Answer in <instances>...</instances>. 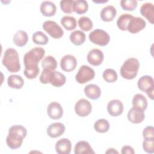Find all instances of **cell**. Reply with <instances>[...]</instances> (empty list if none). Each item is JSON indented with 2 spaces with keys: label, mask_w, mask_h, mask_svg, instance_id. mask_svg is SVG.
Segmentation results:
<instances>
[{
  "label": "cell",
  "mask_w": 154,
  "mask_h": 154,
  "mask_svg": "<svg viewBox=\"0 0 154 154\" xmlns=\"http://www.w3.org/2000/svg\"><path fill=\"white\" fill-rule=\"evenodd\" d=\"M88 38L93 43L101 46L107 45L110 40V36L108 32L101 29H96L91 31Z\"/></svg>",
  "instance_id": "cell-5"
},
{
  "label": "cell",
  "mask_w": 154,
  "mask_h": 154,
  "mask_svg": "<svg viewBox=\"0 0 154 154\" xmlns=\"http://www.w3.org/2000/svg\"><path fill=\"white\" fill-rule=\"evenodd\" d=\"M61 24L67 30L72 31L76 28L77 25L76 19L70 16H64L61 19Z\"/></svg>",
  "instance_id": "cell-29"
},
{
  "label": "cell",
  "mask_w": 154,
  "mask_h": 154,
  "mask_svg": "<svg viewBox=\"0 0 154 154\" xmlns=\"http://www.w3.org/2000/svg\"><path fill=\"white\" fill-rule=\"evenodd\" d=\"M146 26V22L141 17H133L129 22L127 30L132 33L136 34L143 29Z\"/></svg>",
  "instance_id": "cell-12"
},
{
  "label": "cell",
  "mask_w": 154,
  "mask_h": 154,
  "mask_svg": "<svg viewBox=\"0 0 154 154\" xmlns=\"http://www.w3.org/2000/svg\"><path fill=\"white\" fill-rule=\"evenodd\" d=\"M13 42L14 43L19 46L23 47L28 42V36L27 33L23 30H18L13 36Z\"/></svg>",
  "instance_id": "cell-24"
},
{
  "label": "cell",
  "mask_w": 154,
  "mask_h": 154,
  "mask_svg": "<svg viewBox=\"0 0 154 154\" xmlns=\"http://www.w3.org/2000/svg\"><path fill=\"white\" fill-rule=\"evenodd\" d=\"M27 134L26 129L19 125H13L8 129V134L6 137V143L11 149H17L21 147L23 138Z\"/></svg>",
  "instance_id": "cell-1"
},
{
  "label": "cell",
  "mask_w": 154,
  "mask_h": 154,
  "mask_svg": "<svg viewBox=\"0 0 154 154\" xmlns=\"http://www.w3.org/2000/svg\"><path fill=\"white\" fill-rule=\"evenodd\" d=\"M123 104L118 99L110 100L107 104V111L108 114L112 117L120 116L123 111Z\"/></svg>",
  "instance_id": "cell-13"
},
{
  "label": "cell",
  "mask_w": 154,
  "mask_h": 154,
  "mask_svg": "<svg viewBox=\"0 0 154 154\" xmlns=\"http://www.w3.org/2000/svg\"><path fill=\"white\" fill-rule=\"evenodd\" d=\"M133 17L134 16L132 14L128 13H125L120 15L117 20V25L118 28L122 31H126L129 22Z\"/></svg>",
  "instance_id": "cell-28"
},
{
  "label": "cell",
  "mask_w": 154,
  "mask_h": 154,
  "mask_svg": "<svg viewBox=\"0 0 154 154\" xmlns=\"http://www.w3.org/2000/svg\"><path fill=\"white\" fill-rule=\"evenodd\" d=\"M79 27L84 31H90L93 26L92 20L87 16L81 17L78 21Z\"/></svg>",
  "instance_id": "cell-33"
},
{
  "label": "cell",
  "mask_w": 154,
  "mask_h": 154,
  "mask_svg": "<svg viewBox=\"0 0 154 154\" xmlns=\"http://www.w3.org/2000/svg\"><path fill=\"white\" fill-rule=\"evenodd\" d=\"M74 1L73 0H61L60 5L62 11L66 14L72 13L74 11Z\"/></svg>",
  "instance_id": "cell-36"
},
{
  "label": "cell",
  "mask_w": 154,
  "mask_h": 154,
  "mask_svg": "<svg viewBox=\"0 0 154 154\" xmlns=\"http://www.w3.org/2000/svg\"><path fill=\"white\" fill-rule=\"evenodd\" d=\"M143 137L144 140H154V128L152 126H146L143 131Z\"/></svg>",
  "instance_id": "cell-40"
},
{
  "label": "cell",
  "mask_w": 154,
  "mask_h": 154,
  "mask_svg": "<svg viewBox=\"0 0 154 154\" xmlns=\"http://www.w3.org/2000/svg\"><path fill=\"white\" fill-rule=\"evenodd\" d=\"M127 116L128 120L131 123L135 124L140 123L145 118L144 111L139 108L132 106L129 110Z\"/></svg>",
  "instance_id": "cell-14"
},
{
  "label": "cell",
  "mask_w": 154,
  "mask_h": 154,
  "mask_svg": "<svg viewBox=\"0 0 154 154\" xmlns=\"http://www.w3.org/2000/svg\"><path fill=\"white\" fill-rule=\"evenodd\" d=\"M106 153H119V152L114 148H109L105 152Z\"/></svg>",
  "instance_id": "cell-44"
},
{
  "label": "cell",
  "mask_w": 154,
  "mask_h": 154,
  "mask_svg": "<svg viewBox=\"0 0 154 154\" xmlns=\"http://www.w3.org/2000/svg\"><path fill=\"white\" fill-rule=\"evenodd\" d=\"M153 91H154V87H152L150 88H149V90H147L146 93L147 95V96L151 99L152 100L153 99Z\"/></svg>",
  "instance_id": "cell-43"
},
{
  "label": "cell",
  "mask_w": 154,
  "mask_h": 154,
  "mask_svg": "<svg viewBox=\"0 0 154 154\" xmlns=\"http://www.w3.org/2000/svg\"><path fill=\"white\" fill-rule=\"evenodd\" d=\"M55 149L58 154H69L72 149V143L67 138H61L57 141Z\"/></svg>",
  "instance_id": "cell-16"
},
{
  "label": "cell",
  "mask_w": 154,
  "mask_h": 154,
  "mask_svg": "<svg viewBox=\"0 0 154 154\" xmlns=\"http://www.w3.org/2000/svg\"><path fill=\"white\" fill-rule=\"evenodd\" d=\"M102 77L103 79L108 83L116 82L118 78L117 72L112 69H105L102 73Z\"/></svg>",
  "instance_id": "cell-35"
},
{
  "label": "cell",
  "mask_w": 154,
  "mask_h": 154,
  "mask_svg": "<svg viewBox=\"0 0 154 154\" xmlns=\"http://www.w3.org/2000/svg\"><path fill=\"white\" fill-rule=\"evenodd\" d=\"M139 68L140 62L138 59L134 57L128 58L120 67V75L126 79H133L137 76Z\"/></svg>",
  "instance_id": "cell-4"
},
{
  "label": "cell",
  "mask_w": 154,
  "mask_h": 154,
  "mask_svg": "<svg viewBox=\"0 0 154 154\" xmlns=\"http://www.w3.org/2000/svg\"><path fill=\"white\" fill-rule=\"evenodd\" d=\"M88 9V2L85 0H76L74 1V11L78 14H82L87 11Z\"/></svg>",
  "instance_id": "cell-34"
},
{
  "label": "cell",
  "mask_w": 154,
  "mask_h": 154,
  "mask_svg": "<svg viewBox=\"0 0 154 154\" xmlns=\"http://www.w3.org/2000/svg\"><path fill=\"white\" fill-rule=\"evenodd\" d=\"M132 103L133 106L146 110L147 107V100L146 97L140 93H137L133 97Z\"/></svg>",
  "instance_id": "cell-27"
},
{
  "label": "cell",
  "mask_w": 154,
  "mask_h": 154,
  "mask_svg": "<svg viewBox=\"0 0 154 154\" xmlns=\"http://www.w3.org/2000/svg\"><path fill=\"white\" fill-rule=\"evenodd\" d=\"M77 66L76 58L70 54H67L63 57L60 61V67L65 72H72L74 70Z\"/></svg>",
  "instance_id": "cell-9"
},
{
  "label": "cell",
  "mask_w": 154,
  "mask_h": 154,
  "mask_svg": "<svg viewBox=\"0 0 154 154\" xmlns=\"http://www.w3.org/2000/svg\"><path fill=\"white\" fill-rule=\"evenodd\" d=\"M117 14V10L112 5H107L104 7L100 11V16L104 22H111L113 20Z\"/></svg>",
  "instance_id": "cell-21"
},
{
  "label": "cell",
  "mask_w": 154,
  "mask_h": 154,
  "mask_svg": "<svg viewBox=\"0 0 154 154\" xmlns=\"http://www.w3.org/2000/svg\"><path fill=\"white\" fill-rule=\"evenodd\" d=\"M88 62L94 66L100 65L104 59L103 52L98 49H93L90 50L87 56Z\"/></svg>",
  "instance_id": "cell-10"
},
{
  "label": "cell",
  "mask_w": 154,
  "mask_h": 154,
  "mask_svg": "<svg viewBox=\"0 0 154 154\" xmlns=\"http://www.w3.org/2000/svg\"><path fill=\"white\" fill-rule=\"evenodd\" d=\"M41 13L46 17H51L55 15L57 11L55 4L50 1H43L40 7Z\"/></svg>",
  "instance_id": "cell-17"
},
{
  "label": "cell",
  "mask_w": 154,
  "mask_h": 154,
  "mask_svg": "<svg viewBox=\"0 0 154 154\" xmlns=\"http://www.w3.org/2000/svg\"><path fill=\"white\" fill-rule=\"evenodd\" d=\"M66 128L64 124L60 122H55L51 123L47 128L46 132L49 137L51 138H58L62 135L64 131Z\"/></svg>",
  "instance_id": "cell-15"
},
{
  "label": "cell",
  "mask_w": 154,
  "mask_h": 154,
  "mask_svg": "<svg viewBox=\"0 0 154 154\" xmlns=\"http://www.w3.org/2000/svg\"><path fill=\"white\" fill-rule=\"evenodd\" d=\"M141 14L146 17L148 21L153 24L154 23V6L150 2H146L143 4L140 7Z\"/></svg>",
  "instance_id": "cell-18"
},
{
  "label": "cell",
  "mask_w": 154,
  "mask_h": 154,
  "mask_svg": "<svg viewBox=\"0 0 154 154\" xmlns=\"http://www.w3.org/2000/svg\"><path fill=\"white\" fill-rule=\"evenodd\" d=\"M70 42L76 46H80L82 45L85 41V33L80 30H75L70 34Z\"/></svg>",
  "instance_id": "cell-26"
},
{
  "label": "cell",
  "mask_w": 154,
  "mask_h": 154,
  "mask_svg": "<svg viewBox=\"0 0 154 154\" xmlns=\"http://www.w3.org/2000/svg\"><path fill=\"white\" fill-rule=\"evenodd\" d=\"M42 66L43 69L55 70L57 67V62L54 57L48 55L42 60Z\"/></svg>",
  "instance_id": "cell-30"
},
{
  "label": "cell",
  "mask_w": 154,
  "mask_h": 154,
  "mask_svg": "<svg viewBox=\"0 0 154 154\" xmlns=\"http://www.w3.org/2000/svg\"><path fill=\"white\" fill-rule=\"evenodd\" d=\"M121 153L122 154H134L135 153V151L132 147L128 145H126L122 147Z\"/></svg>",
  "instance_id": "cell-42"
},
{
  "label": "cell",
  "mask_w": 154,
  "mask_h": 154,
  "mask_svg": "<svg viewBox=\"0 0 154 154\" xmlns=\"http://www.w3.org/2000/svg\"><path fill=\"white\" fill-rule=\"evenodd\" d=\"M75 154H91L94 153L90 143L86 141H79L75 146Z\"/></svg>",
  "instance_id": "cell-23"
},
{
  "label": "cell",
  "mask_w": 154,
  "mask_h": 154,
  "mask_svg": "<svg viewBox=\"0 0 154 154\" xmlns=\"http://www.w3.org/2000/svg\"><path fill=\"white\" fill-rule=\"evenodd\" d=\"M66 78L64 75L58 71L52 70L49 77V83L55 87H60L65 84Z\"/></svg>",
  "instance_id": "cell-19"
},
{
  "label": "cell",
  "mask_w": 154,
  "mask_h": 154,
  "mask_svg": "<svg viewBox=\"0 0 154 154\" xmlns=\"http://www.w3.org/2000/svg\"><path fill=\"white\" fill-rule=\"evenodd\" d=\"M94 76V70L91 67L87 65H83L80 67L76 74L75 79L79 84H83L93 79Z\"/></svg>",
  "instance_id": "cell-6"
},
{
  "label": "cell",
  "mask_w": 154,
  "mask_h": 154,
  "mask_svg": "<svg viewBox=\"0 0 154 154\" xmlns=\"http://www.w3.org/2000/svg\"><path fill=\"white\" fill-rule=\"evenodd\" d=\"M32 40L35 44L40 45H46L49 42L48 36L40 31H36L32 34Z\"/></svg>",
  "instance_id": "cell-32"
},
{
  "label": "cell",
  "mask_w": 154,
  "mask_h": 154,
  "mask_svg": "<svg viewBox=\"0 0 154 154\" xmlns=\"http://www.w3.org/2000/svg\"><path fill=\"white\" fill-rule=\"evenodd\" d=\"M120 6L126 11H134L137 7V1L135 0H122Z\"/></svg>",
  "instance_id": "cell-37"
},
{
  "label": "cell",
  "mask_w": 154,
  "mask_h": 154,
  "mask_svg": "<svg viewBox=\"0 0 154 154\" xmlns=\"http://www.w3.org/2000/svg\"><path fill=\"white\" fill-rule=\"evenodd\" d=\"M40 72L39 67L35 68V69H24L23 74L25 76V77L28 79H32L35 78L37 75H38Z\"/></svg>",
  "instance_id": "cell-39"
},
{
  "label": "cell",
  "mask_w": 154,
  "mask_h": 154,
  "mask_svg": "<svg viewBox=\"0 0 154 154\" xmlns=\"http://www.w3.org/2000/svg\"><path fill=\"white\" fill-rule=\"evenodd\" d=\"M92 110L91 103L85 99H80L75 103V111L76 114L82 117H84L89 115Z\"/></svg>",
  "instance_id": "cell-8"
},
{
  "label": "cell",
  "mask_w": 154,
  "mask_h": 154,
  "mask_svg": "<svg viewBox=\"0 0 154 154\" xmlns=\"http://www.w3.org/2000/svg\"><path fill=\"white\" fill-rule=\"evenodd\" d=\"M52 71V70H48V69H43V71H42V72L40 75V78H39L40 82L42 84H46L49 83V77H50L51 73Z\"/></svg>",
  "instance_id": "cell-41"
},
{
  "label": "cell",
  "mask_w": 154,
  "mask_h": 154,
  "mask_svg": "<svg viewBox=\"0 0 154 154\" xmlns=\"http://www.w3.org/2000/svg\"><path fill=\"white\" fill-rule=\"evenodd\" d=\"M84 91L85 96L92 100L99 99L101 95V90L100 87L94 84L87 85L84 87Z\"/></svg>",
  "instance_id": "cell-20"
},
{
  "label": "cell",
  "mask_w": 154,
  "mask_h": 154,
  "mask_svg": "<svg viewBox=\"0 0 154 154\" xmlns=\"http://www.w3.org/2000/svg\"><path fill=\"white\" fill-rule=\"evenodd\" d=\"M42 28L51 37L55 39L61 38L64 34L62 28L53 20H46L43 22Z\"/></svg>",
  "instance_id": "cell-7"
},
{
  "label": "cell",
  "mask_w": 154,
  "mask_h": 154,
  "mask_svg": "<svg viewBox=\"0 0 154 154\" xmlns=\"http://www.w3.org/2000/svg\"><path fill=\"white\" fill-rule=\"evenodd\" d=\"M109 123L106 119H100L96 120L94 124V128L99 133L106 132L109 129Z\"/></svg>",
  "instance_id": "cell-31"
},
{
  "label": "cell",
  "mask_w": 154,
  "mask_h": 154,
  "mask_svg": "<svg viewBox=\"0 0 154 154\" xmlns=\"http://www.w3.org/2000/svg\"><path fill=\"white\" fill-rule=\"evenodd\" d=\"M45 50L42 47H35L25 53L23 57L25 69H35L38 67V62L43 58Z\"/></svg>",
  "instance_id": "cell-3"
},
{
  "label": "cell",
  "mask_w": 154,
  "mask_h": 154,
  "mask_svg": "<svg viewBox=\"0 0 154 154\" xmlns=\"http://www.w3.org/2000/svg\"><path fill=\"white\" fill-rule=\"evenodd\" d=\"M137 86L140 90L146 92L149 88L154 87L153 79L149 75L142 76L137 82Z\"/></svg>",
  "instance_id": "cell-22"
},
{
  "label": "cell",
  "mask_w": 154,
  "mask_h": 154,
  "mask_svg": "<svg viewBox=\"0 0 154 154\" xmlns=\"http://www.w3.org/2000/svg\"><path fill=\"white\" fill-rule=\"evenodd\" d=\"M47 114L48 116L54 120H58L63 115V109L60 103L57 102H51L47 107Z\"/></svg>",
  "instance_id": "cell-11"
},
{
  "label": "cell",
  "mask_w": 154,
  "mask_h": 154,
  "mask_svg": "<svg viewBox=\"0 0 154 154\" xmlns=\"http://www.w3.org/2000/svg\"><path fill=\"white\" fill-rule=\"evenodd\" d=\"M2 63L11 73L18 72L21 69L18 52L16 49L12 48H8L5 50Z\"/></svg>",
  "instance_id": "cell-2"
},
{
  "label": "cell",
  "mask_w": 154,
  "mask_h": 154,
  "mask_svg": "<svg viewBox=\"0 0 154 154\" xmlns=\"http://www.w3.org/2000/svg\"><path fill=\"white\" fill-rule=\"evenodd\" d=\"M8 85L15 89H20L24 84V81L23 78L17 75H11L7 78Z\"/></svg>",
  "instance_id": "cell-25"
},
{
  "label": "cell",
  "mask_w": 154,
  "mask_h": 154,
  "mask_svg": "<svg viewBox=\"0 0 154 154\" xmlns=\"http://www.w3.org/2000/svg\"><path fill=\"white\" fill-rule=\"evenodd\" d=\"M143 148L146 153H153L154 152V140H144Z\"/></svg>",
  "instance_id": "cell-38"
}]
</instances>
